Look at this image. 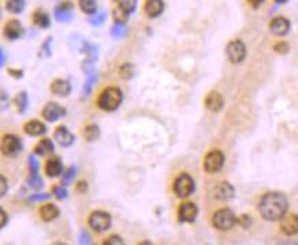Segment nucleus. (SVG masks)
Listing matches in <instances>:
<instances>
[{"mask_svg": "<svg viewBox=\"0 0 298 245\" xmlns=\"http://www.w3.org/2000/svg\"><path fill=\"white\" fill-rule=\"evenodd\" d=\"M54 138L59 146L64 147V148L71 147L73 146V143L76 141L74 134H73L66 126H63V125H62V126H58V128L55 129Z\"/></svg>", "mask_w": 298, "mask_h": 245, "instance_id": "nucleus-12", "label": "nucleus"}, {"mask_svg": "<svg viewBox=\"0 0 298 245\" xmlns=\"http://www.w3.org/2000/svg\"><path fill=\"white\" fill-rule=\"evenodd\" d=\"M54 149H55L54 143H52L49 138H43L41 141H38L37 144H36L34 149H33V152L36 153V155H38V156H46L48 153L54 152Z\"/></svg>", "mask_w": 298, "mask_h": 245, "instance_id": "nucleus-23", "label": "nucleus"}, {"mask_svg": "<svg viewBox=\"0 0 298 245\" xmlns=\"http://www.w3.org/2000/svg\"><path fill=\"white\" fill-rule=\"evenodd\" d=\"M63 173V164H62V159L59 156H54L51 159H48L46 163V174L49 178L54 177H59Z\"/></svg>", "mask_w": 298, "mask_h": 245, "instance_id": "nucleus-20", "label": "nucleus"}, {"mask_svg": "<svg viewBox=\"0 0 298 245\" xmlns=\"http://www.w3.org/2000/svg\"><path fill=\"white\" fill-rule=\"evenodd\" d=\"M22 148V140L16 134H4L1 138V152L4 156L16 158Z\"/></svg>", "mask_w": 298, "mask_h": 245, "instance_id": "nucleus-6", "label": "nucleus"}, {"mask_svg": "<svg viewBox=\"0 0 298 245\" xmlns=\"http://www.w3.org/2000/svg\"><path fill=\"white\" fill-rule=\"evenodd\" d=\"M31 19H33L34 25L38 26V28H41V29H47V28H49V25H51V18H49V16L47 14L46 11H43V10H36V11L33 13Z\"/></svg>", "mask_w": 298, "mask_h": 245, "instance_id": "nucleus-24", "label": "nucleus"}, {"mask_svg": "<svg viewBox=\"0 0 298 245\" xmlns=\"http://www.w3.org/2000/svg\"><path fill=\"white\" fill-rule=\"evenodd\" d=\"M76 189H77V192H79V193H85V192L88 191V182H85V181H79V182L77 184Z\"/></svg>", "mask_w": 298, "mask_h": 245, "instance_id": "nucleus-47", "label": "nucleus"}, {"mask_svg": "<svg viewBox=\"0 0 298 245\" xmlns=\"http://www.w3.org/2000/svg\"><path fill=\"white\" fill-rule=\"evenodd\" d=\"M114 1H121V0H114Z\"/></svg>", "mask_w": 298, "mask_h": 245, "instance_id": "nucleus-53", "label": "nucleus"}, {"mask_svg": "<svg viewBox=\"0 0 298 245\" xmlns=\"http://www.w3.org/2000/svg\"><path fill=\"white\" fill-rule=\"evenodd\" d=\"M52 195H54L58 200H64L67 196H69V192H67V189H66L64 185L58 184L52 186Z\"/></svg>", "mask_w": 298, "mask_h": 245, "instance_id": "nucleus-33", "label": "nucleus"}, {"mask_svg": "<svg viewBox=\"0 0 298 245\" xmlns=\"http://www.w3.org/2000/svg\"><path fill=\"white\" fill-rule=\"evenodd\" d=\"M269 31L276 36H284L290 31V21L284 16H276L269 22Z\"/></svg>", "mask_w": 298, "mask_h": 245, "instance_id": "nucleus-15", "label": "nucleus"}, {"mask_svg": "<svg viewBox=\"0 0 298 245\" xmlns=\"http://www.w3.org/2000/svg\"><path fill=\"white\" fill-rule=\"evenodd\" d=\"M129 16H130L127 13H125L121 7L115 8L114 11H112V18H114L115 23H126L127 19H129Z\"/></svg>", "mask_w": 298, "mask_h": 245, "instance_id": "nucleus-35", "label": "nucleus"}, {"mask_svg": "<svg viewBox=\"0 0 298 245\" xmlns=\"http://www.w3.org/2000/svg\"><path fill=\"white\" fill-rule=\"evenodd\" d=\"M123 244H125V241L122 240V237L115 236V234L106 238V241H104V245H123Z\"/></svg>", "mask_w": 298, "mask_h": 245, "instance_id": "nucleus-41", "label": "nucleus"}, {"mask_svg": "<svg viewBox=\"0 0 298 245\" xmlns=\"http://www.w3.org/2000/svg\"><path fill=\"white\" fill-rule=\"evenodd\" d=\"M248 3L252 6L253 8H259L264 3V0H248Z\"/></svg>", "mask_w": 298, "mask_h": 245, "instance_id": "nucleus-50", "label": "nucleus"}, {"mask_svg": "<svg viewBox=\"0 0 298 245\" xmlns=\"http://www.w3.org/2000/svg\"><path fill=\"white\" fill-rule=\"evenodd\" d=\"M199 215V207L191 203L185 201L178 208V221L181 223H193Z\"/></svg>", "mask_w": 298, "mask_h": 245, "instance_id": "nucleus-9", "label": "nucleus"}, {"mask_svg": "<svg viewBox=\"0 0 298 245\" xmlns=\"http://www.w3.org/2000/svg\"><path fill=\"white\" fill-rule=\"evenodd\" d=\"M82 136L86 141L92 143L94 140H97L100 137V128L96 125V123H89L86 125L82 131Z\"/></svg>", "mask_w": 298, "mask_h": 245, "instance_id": "nucleus-25", "label": "nucleus"}, {"mask_svg": "<svg viewBox=\"0 0 298 245\" xmlns=\"http://www.w3.org/2000/svg\"><path fill=\"white\" fill-rule=\"evenodd\" d=\"M287 210H289V201L286 199V196L279 192L266 193L259 203V211L261 216L269 222L281 221L286 215Z\"/></svg>", "mask_w": 298, "mask_h": 245, "instance_id": "nucleus-1", "label": "nucleus"}, {"mask_svg": "<svg viewBox=\"0 0 298 245\" xmlns=\"http://www.w3.org/2000/svg\"><path fill=\"white\" fill-rule=\"evenodd\" d=\"M29 169H31V173H38L40 164H38L37 158H36V153H31L29 156Z\"/></svg>", "mask_w": 298, "mask_h": 245, "instance_id": "nucleus-40", "label": "nucleus"}, {"mask_svg": "<svg viewBox=\"0 0 298 245\" xmlns=\"http://www.w3.org/2000/svg\"><path fill=\"white\" fill-rule=\"evenodd\" d=\"M51 197L48 193H36V195H31V197H29V200L31 201H46V200H48Z\"/></svg>", "mask_w": 298, "mask_h": 245, "instance_id": "nucleus-43", "label": "nucleus"}, {"mask_svg": "<svg viewBox=\"0 0 298 245\" xmlns=\"http://www.w3.org/2000/svg\"><path fill=\"white\" fill-rule=\"evenodd\" d=\"M119 76H121V78H123V80H130V78H133L134 77V74H136V69H134V65H131V63H122L121 66H119Z\"/></svg>", "mask_w": 298, "mask_h": 245, "instance_id": "nucleus-28", "label": "nucleus"}, {"mask_svg": "<svg viewBox=\"0 0 298 245\" xmlns=\"http://www.w3.org/2000/svg\"><path fill=\"white\" fill-rule=\"evenodd\" d=\"M212 196H214V199L219 200V201H229V200L234 199L235 189L229 182H220L215 186V189L212 191Z\"/></svg>", "mask_w": 298, "mask_h": 245, "instance_id": "nucleus-11", "label": "nucleus"}, {"mask_svg": "<svg viewBox=\"0 0 298 245\" xmlns=\"http://www.w3.org/2000/svg\"><path fill=\"white\" fill-rule=\"evenodd\" d=\"M8 106H10V98L7 96V93L3 91V92H1V108L6 110Z\"/></svg>", "mask_w": 298, "mask_h": 245, "instance_id": "nucleus-46", "label": "nucleus"}, {"mask_svg": "<svg viewBox=\"0 0 298 245\" xmlns=\"http://www.w3.org/2000/svg\"><path fill=\"white\" fill-rule=\"evenodd\" d=\"M144 10L149 18H157L164 11V1L163 0H146Z\"/></svg>", "mask_w": 298, "mask_h": 245, "instance_id": "nucleus-18", "label": "nucleus"}, {"mask_svg": "<svg viewBox=\"0 0 298 245\" xmlns=\"http://www.w3.org/2000/svg\"><path fill=\"white\" fill-rule=\"evenodd\" d=\"M26 182H28V185L31 186V189H36V191L41 189L44 186V182H43L41 177L38 176V173H31L29 177H28V180H26Z\"/></svg>", "mask_w": 298, "mask_h": 245, "instance_id": "nucleus-32", "label": "nucleus"}, {"mask_svg": "<svg viewBox=\"0 0 298 245\" xmlns=\"http://www.w3.org/2000/svg\"><path fill=\"white\" fill-rule=\"evenodd\" d=\"M51 92L62 98H66L71 93V85L67 80H55L51 84Z\"/></svg>", "mask_w": 298, "mask_h": 245, "instance_id": "nucleus-21", "label": "nucleus"}, {"mask_svg": "<svg viewBox=\"0 0 298 245\" xmlns=\"http://www.w3.org/2000/svg\"><path fill=\"white\" fill-rule=\"evenodd\" d=\"M0 214H1V229H4V228H6V225H7L8 216L3 208H0Z\"/></svg>", "mask_w": 298, "mask_h": 245, "instance_id": "nucleus-49", "label": "nucleus"}, {"mask_svg": "<svg viewBox=\"0 0 298 245\" xmlns=\"http://www.w3.org/2000/svg\"><path fill=\"white\" fill-rule=\"evenodd\" d=\"M0 181H1V192H0V195L1 196H4L6 193H7V180H6V177L1 176L0 177Z\"/></svg>", "mask_w": 298, "mask_h": 245, "instance_id": "nucleus-48", "label": "nucleus"}, {"mask_svg": "<svg viewBox=\"0 0 298 245\" xmlns=\"http://www.w3.org/2000/svg\"><path fill=\"white\" fill-rule=\"evenodd\" d=\"M25 6H26L25 0H7V4H6L8 11L13 14H21Z\"/></svg>", "mask_w": 298, "mask_h": 245, "instance_id": "nucleus-30", "label": "nucleus"}, {"mask_svg": "<svg viewBox=\"0 0 298 245\" xmlns=\"http://www.w3.org/2000/svg\"><path fill=\"white\" fill-rule=\"evenodd\" d=\"M127 34V28L125 23H115L114 26L111 28V36L116 40H121V38L126 37Z\"/></svg>", "mask_w": 298, "mask_h": 245, "instance_id": "nucleus-31", "label": "nucleus"}, {"mask_svg": "<svg viewBox=\"0 0 298 245\" xmlns=\"http://www.w3.org/2000/svg\"><path fill=\"white\" fill-rule=\"evenodd\" d=\"M7 73L14 78H22L23 77V70L21 69H8Z\"/></svg>", "mask_w": 298, "mask_h": 245, "instance_id": "nucleus-45", "label": "nucleus"}, {"mask_svg": "<svg viewBox=\"0 0 298 245\" xmlns=\"http://www.w3.org/2000/svg\"><path fill=\"white\" fill-rule=\"evenodd\" d=\"M51 41H52V37H48L43 43V46H41V49H40V55L41 56H46V58H49L51 56V54H52V49H51Z\"/></svg>", "mask_w": 298, "mask_h": 245, "instance_id": "nucleus-37", "label": "nucleus"}, {"mask_svg": "<svg viewBox=\"0 0 298 245\" xmlns=\"http://www.w3.org/2000/svg\"><path fill=\"white\" fill-rule=\"evenodd\" d=\"M287 0H275V3H278V4H284Z\"/></svg>", "mask_w": 298, "mask_h": 245, "instance_id": "nucleus-52", "label": "nucleus"}, {"mask_svg": "<svg viewBox=\"0 0 298 245\" xmlns=\"http://www.w3.org/2000/svg\"><path fill=\"white\" fill-rule=\"evenodd\" d=\"M119 7L122 8L125 13H127L129 16L134 13V10L137 7V0H121L119 1Z\"/></svg>", "mask_w": 298, "mask_h": 245, "instance_id": "nucleus-34", "label": "nucleus"}, {"mask_svg": "<svg viewBox=\"0 0 298 245\" xmlns=\"http://www.w3.org/2000/svg\"><path fill=\"white\" fill-rule=\"evenodd\" d=\"M238 223H239L244 229H249V228H251V225H252V218L246 214L241 215V216L238 218Z\"/></svg>", "mask_w": 298, "mask_h": 245, "instance_id": "nucleus-42", "label": "nucleus"}, {"mask_svg": "<svg viewBox=\"0 0 298 245\" xmlns=\"http://www.w3.org/2000/svg\"><path fill=\"white\" fill-rule=\"evenodd\" d=\"M106 13H96V14H93V16H91V19H89V23L91 25H93V26H100V25H103L104 23V21H106Z\"/></svg>", "mask_w": 298, "mask_h": 245, "instance_id": "nucleus-38", "label": "nucleus"}, {"mask_svg": "<svg viewBox=\"0 0 298 245\" xmlns=\"http://www.w3.org/2000/svg\"><path fill=\"white\" fill-rule=\"evenodd\" d=\"M73 3L71 1H63L59 6L55 7L54 16L56 21L59 22H69L73 18Z\"/></svg>", "mask_w": 298, "mask_h": 245, "instance_id": "nucleus-14", "label": "nucleus"}, {"mask_svg": "<svg viewBox=\"0 0 298 245\" xmlns=\"http://www.w3.org/2000/svg\"><path fill=\"white\" fill-rule=\"evenodd\" d=\"M43 118L48 121V122H55L58 119L63 118L64 115L67 114L66 113V108L62 107L61 104H58L56 101H49L47 103L46 107L43 108Z\"/></svg>", "mask_w": 298, "mask_h": 245, "instance_id": "nucleus-10", "label": "nucleus"}, {"mask_svg": "<svg viewBox=\"0 0 298 245\" xmlns=\"http://www.w3.org/2000/svg\"><path fill=\"white\" fill-rule=\"evenodd\" d=\"M88 223H89V228L94 230L96 233H103L111 228L112 218L106 211H93L92 214L89 215Z\"/></svg>", "mask_w": 298, "mask_h": 245, "instance_id": "nucleus-5", "label": "nucleus"}, {"mask_svg": "<svg viewBox=\"0 0 298 245\" xmlns=\"http://www.w3.org/2000/svg\"><path fill=\"white\" fill-rule=\"evenodd\" d=\"M226 54L231 63L238 65L245 61L246 58V47L241 40H233L226 47Z\"/></svg>", "mask_w": 298, "mask_h": 245, "instance_id": "nucleus-8", "label": "nucleus"}, {"mask_svg": "<svg viewBox=\"0 0 298 245\" xmlns=\"http://www.w3.org/2000/svg\"><path fill=\"white\" fill-rule=\"evenodd\" d=\"M289 49H290V47H289L287 43H284V41H279V43H276L275 46H274V51H275L276 54H281V55L287 54Z\"/></svg>", "mask_w": 298, "mask_h": 245, "instance_id": "nucleus-39", "label": "nucleus"}, {"mask_svg": "<svg viewBox=\"0 0 298 245\" xmlns=\"http://www.w3.org/2000/svg\"><path fill=\"white\" fill-rule=\"evenodd\" d=\"M224 166V155L219 149H214L209 153H206L204 159V170L209 174H214L220 171Z\"/></svg>", "mask_w": 298, "mask_h": 245, "instance_id": "nucleus-7", "label": "nucleus"}, {"mask_svg": "<svg viewBox=\"0 0 298 245\" xmlns=\"http://www.w3.org/2000/svg\"><path fill=\"white\" fill-rule=\"evenodd\" d=\"M23 131L31 136V137H38V136H43L47 133V126L40 121H29L23 125Z\"/></svg>", "mask_w": 298, "mask_h": 245, "instance_id": "nucleus-19", "label": "nucleus"}, {"mask_svg": "<svg viewBox=\"0 0 298 245\" xmlns=\"http://www.w3.org/2000/svg\"><path fill=\"white\" fill-rule=\"evenodd\" d=\"M92 241H91V236H89V233L86 231V230H82L81 231V234H79V244H91Z\"/></svg>", "mask_w": 298, "mask_h": 245, "instance_id": "nucleus-44", "label": "nucleus"}, {"mask_svg": "<svg viewBox=\"0 0 298 245\" xmlns=\"http://www.w3.org/2000/svg\"><path fill=\"white\" fill-rule=\"evenodd\" d=\"M123 101V93L119 88L116 86H108L97 98V107L101 111L106 113H114L116 111Z\"/></svg>", "mask_w": 298, "mask_h": 245, "instance_id": "nucleus-2", "label": "nucleus"}, {"mask_svg": "<svg viewBox=\"0 0 298 245\" xmlns=\"http://www.w3.org/2000/svg\"><path fill=\"white\" fill-rule=\"evenodd\" d=\"M281 230L286 236H297L298 234V215H284L281 219Z\"/></svg>", "mask_w": 298, "mask_h": 245, "instance_id": "nucleus-13", "label": "nucleus"}, {"mask_svg": "<svg viewBox=\"0 0 298 245\" xmlns=\"http://www.w3.org/2000/svg\"><path fill=\"white\" fill-rule=\"evenodd\" d=\"M0 56H1V66L6 65V54H4V49L0 51Z\"/></svg>", "mask_w": 298, "mask_h": 245, "instance_id": "nucleus-51", "label": "nucleus"}, {"mask_svg": "<svg viewBox=\"0 0 298 245\" xmlns=\"http://www.w3.org/2000/svg\"><path fill=\"white\" fill-rule=\"evenodd\" d=\"M23 34V28L21 22L18 19H10L6 26H4V36L8 40L14 41V40H18L21 38V36Z\"/></svg>", "mask_w": 298, "mask_h": 245, "instance_id": "nucleus-17", "label": "nucleus"}, {"mask_svg": "<svg viewBox=\"0 0 298 245\" xmlns=\"http://www.w3.org/2000/svg\"><path fill=\"white\" fill-rule=\"evenodd\" d=\"M237 222L238 218L229 208L218 210L214 214V216H212V225H214V228H216L218 230H223V231L233 229Z\"/></svg>", "mask_w": 298, "mask_h": 245, "instance_id": "nucleus-4", "label": "nucleus"}, {"mask_svg": "<svg viewBox=\"0 0 298 245\" xmlns=\"http://www.w3.org/2000/svg\"><path fill=\"white\" fill-rule=\"evenodd\" d=\"M79 8L82 10V13L88 16H93L97 13V3L96 0H78Z\"/></svg>", "mask_w": 298, "mask_h": 245, "instance_id": "nucleus-27", "label": "nucleus"}, {"mask_svg": "<svg viewBox=\"0 0 298 245\" xmlns=\"http://www.w3.org/2000/svg\"><path fill=\"white\" fill-rule=\"evenodd\" d=\"M76 173L77 170L76 167H69V169L64 171V174H63V178H62V184L64 185V186H67V185H70V182L76 178Z\"/></svg>", "mask_w": 298, "mask_h": 245, "instance_id": "nucleus-36", "label": "nucleus"}, {"mask_svg": "<svg viewBox=\"0 0 298 245\" xmlns=\"http://www.w3.org/2000/svg\"><path fill=\"white\" fill-rule=\"evenodd\" d=\"M14 104H16V110L19 114H23L26 111V108L29 106V98H28V93L22 91V92L16 93V96L14 98Z\"/></svg>", "mask_w": 298, "mask_h": 245, "instance_id": "nucleus-26", "label": "nucleus"}, {"mask_svg": "<svg viewBox=\"0 0 298 245\" xmlns=\"http://www.w3.org/2000/svg\"><path fill=\"white\" fill-rule=\"evenodd\" d=\"M38 214H40L41 219L44 222H52V221H55L59 216L61 211H59V208L56 207L55 204H46V206H43V207L40 208Z\"/></svg>", "mask_w": 298, "mask_h": 245, "instance_id": "nucleus-22", "label": "nucleus"}, {"mask_svg": "<svg viewBox=\"0 0 298 245\" xmlns=\"http://www.w3.org/2000/svg\"><path fill=\"white\" fill-rule=\"evenodd\" d=\"M97 74L94 73V71H92V73H89L88 74V77H86V81H85L84 84V88H82V95L84 96H88L89 93L92 92L93 86H94V84L97 82Z\"/></svg>", "mask_w": 298, "mask_h": 245, "instance_id": "nucleus-29", "label": "nucleus"}, {"mask_svg": "<svg viewBox=\"0 0 298 245\" xmlns=\"http://www.w3.org/2000/svg\"><path fill=\"white\" fill-rule=\"evenodd\" d=\"M194 189H196L194 180L188 173H181L179 176L176 177L174 185H173V191L176 195V197H179V199L189 197L194 192Z\"/></svg>", "mask_w": 298, "mask_h": 245, "instance_id": "nucleus-3", "label": "nucleus"}, {"mask_svg": "<svg viewBox=\"0 0 298 245\" xmlns=\"http://www.w3.org/2000/svg\"><path fill=\"white\" fill-rule=\"evenodd\" d=\"M205 107L209 110V111H214V113H218L220 111L224 106V99H223L222 93H219L218 91H212L209 92L205 96V101H204Z\"/></svg>", "mask_w": 298, "mask_h": 245, "instance_id": "nucleus-16", "label": "nucleus"}]
</instances>
